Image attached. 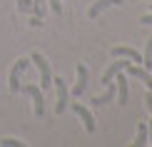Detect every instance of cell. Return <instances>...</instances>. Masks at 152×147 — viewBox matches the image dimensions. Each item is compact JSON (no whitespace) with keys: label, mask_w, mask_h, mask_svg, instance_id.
I'll list each match as a JSON object with an SVG mask.
<instances>
[{"label":"cell","mask_w":152,"mask_h":147,"mask_svg":"<svg viewBox=\"0 0 152 147\" xmlns=\"http://www.w3.org/2000/svg\"><path fill=\"white\" fill-rule=\"evenodd\" d=\"M18 10L20 12H33V0H18Z\"/></svg>","instance_id":"9a60e30c"},{"label":"cell","mask_w":152,"mask_h":147,"mask_svg":"<svg viewBox=\"0 0 152 147\" xmlns=\"http://www.w3.org/2000/svg\"><path fill=\"white\" fill-rule=\"evenodd\" d=\"M72 112L82 120V125H85V130H87V132H95V117H92V112L87 110L85 105H80V102H72Z\"/></svg>","instance_id":"52a82bcc"},{"label":"cell","mask_w":152,"mask_h":147,"mask_svg":"<svg viewBox=\"0 0 152 147\" xmlns=\"http://www.w3.org/2000/svg\"><path fill=\"white\" fill-rule=\"evenodd\" d=\"M48 3H50V10L55 15H62V0H48Z\"/></svg>","instance_id":"2e32d148"},{"label":"cell","mask_w":152,"mask_h":147,"mask_svg":"<svg viewBox=\"0 0 152 147\" xmlns=\"http://www.w3.org/2000/svg\"><path fill=\"white\" fill-rule=\"evenodd\" d=\"M150 3H152V0H150Z\"/></svg>","instance_id":"44dd1931"},{"label":"cell","mask_w":152,"mask_h":147,"mask_svg":"<svg viewBox=\"0 0 152 147\" xmlns=\"http://www.w3.org/2000/svg\"><path fill=\"white\" fill-rule=\"evenodd\" d=\"M30 62H35L37 72H40V90H42V92L50 90V85H53V70H50V62H48L40 53H33V55H30Z\"/></svg>","instance_id":"6da1fadb"},{"label":"cell","mask_w":152,"mask_h":147,"mask_svg":"<svg viewBox=\"0 0 152 147\" xmlns=\"http://www.w3.org/2000/svg\"><path fill=\"white\" fill-rule=\"evenodd\" d=\"M125 75H127V78L140 80V82H145V87L152 92V72H150V70H145L142 65H137V62H127V67H125Z\"/></svg>","instance_id":"277c9868"},{"label":"cell","mask_w":152,"mask_h":147,"mask_svg":"<svg viewBox=\"0 0 152 147\" xmlns=\"http://www.w3.org/2000/svg\"><path fill=\"white\" fill-rule=\"evenodd\" d=\"M115 82H107V90L102 92V95H97V97H92V105L95 107H102V105H107V102H112L115 100Z\"/></svg>","instance_id":"7c38bea8"},{"label":"cell","mask_w":152,"mask_h":147,"mask_svg":"<svg viewBox=\"0 0 152 147\" xmlns=\"http://www.w3.org/2000/svg\"><path fill=\"white\" fill-rule=\"evenodd\" d=\"M127 62H130V60H125V57H117V60H115L110 67L105 70V75H102V85L112 82V78H115V75L120 72V70H125V67H127Z\"/></svg>","instance_id":"8fae6325"},{"label":"cell","mask_w":152,"mask_h":147,"mask_svg":"<svg viewBox=\"0 0 152 147\" xmlns=\"http://www.w3.org/2000/svg\"><path fill=\"white\" fill-rule=\"evenodd\" d=\"M20 90L25 92V95H30L33 97V105H35V115L37 117H42L45 115V95H42V90H40V85H20Z\"/></svg>","instance_id":"7a4b0ae2"},{"label":"cell","mask_w":152,"mask_h":147,"mask_svg":"<svg viewBox=\"0 0 152 147\" xmlns=\"http://www.w3.org/2000/svg\"><path fill=\"white\" fill-rule=\"evenodd\" d=\"M150 142V135H147V122H140L137 125V135H135V147H142V145H147Z\"/></svg>","instance_id":"4fadbf2b"},{"label":"cell","mask_w":152,"mask_h":147,"mask_svg":"<svg viewBox=\"0 0 152 147\" xmlns=\"http://www.w3.org/2000/svg\"><path fill=\"white\" fill-rule=\"evenodd\" d=\"M87 82H90V75H87V67H85V65L80 62V65H77V82H75V87H72V95H75V97H80V95L87 90Z\"/></svg>","instance_id":"30bf717a"},{"label":"cell","mask_w":152,"mask_h":147,"mask_svg":"<svg viewBox=\"0 0 152 147\" xmlns=\"http://www.w3.org/2000/svg\"><path fill=\"white\" fill-rule=\"evenodd\" d=\"M147 135H150V145H152V120H147Z\"/></svg>","instance_id":"ffe728a7"},{"label":"cell","mask_w":152,"mask_h":147,"mask_svg":"<svg viewBox=\"0 0 152 147\" xmlns=\"http://www.w3.org/2000/svg\"><path fill=\"white\" fill-rule=\"evenodd\" d=\"M110 53H112V57H125V60H130V62H142V55L137 53L135 48H127V45H117V48H112Z\"/></svg>","instance_id":"9c48e42d"},{"label":"cell","mask_w":152,"mask_h":147,"mask_svg":"<svg viewBox=\"0 0 152 147\" xmlns=\"http://www.w3.org/2000/svg\"><path fill=\"white\" fill-rule=\"evenodd\" d=\"M145 105H147V110H150V115H152V92L147 90V95H145Z\"/></svg>","instance_id":"ac0fdd59"},{"label":"cell","mask_w":152,"mask_h":147,"mask_svg":"<svg viewBox=\"0 0 152 147\" xmlns=\"http://www.w3.org/2000/svg\"><path fill=\"white\" fill-rule=\"evenodd\" d=\"M33 12H35V18L45 15V0H33Z\"/></svg>","instance_id":"5bb4252c"},{"label":"cell","mask_w":152,"mask_h":147,"mask_svg":"<svg viewBox=\"0 0 152 147\" xmlns=\"http://www.w3.org/2000/svg\"><path fill=\"white\" fill-rule=\"evenodd\" d=\"M125 0H95L90 5V10H87V18L95 20V18H100V12H105L107 8H112V5H122Z\"/></svg>","instance_id":"ba28073f"},{"label":"cell","mask_w":152,"mask_h":147,"mask_svg":"<svg viewBox=\"0 0 152 147\" xmlns=\"http://www.w3.org/2000/svg\"><path fill=\"white\" fill-rule=\"evenodd\" d=\"M140 23H142V25H152V10L147 12V15H142V18H140Z\"/></svg>","instance_id":"d6986e66"},{"label":"cell","mask_w":152,"mask_h":147,"mask_svg":"<svg viewBox=\"0 0 152 147\" xmlns=\"http://www.w3.org/2000/svg\"><path fill=\"white\" fill-rule=\"evenodd\" d=\"M55 92H58V102H55V115H62L67 110V82L62 78H53Z\"/></svg>","instance_id":"5b68a950"},{"label":"cell","mask_w":152,"mask_h":147,"mask_svg":"<svg viewBox=\"0 0 152 147\" xmlns=\"http://www.w3.org/2000/svg\"><path fill=\"white\" fill-rule=\"evenodd\" d=\"M28 65H30L28 57H20V60L12 65L10 78H8V90H10V92H20V75L25 72V70H28Z\"/></svg>","instance_id":"3957f363"},{"label":"cell","mask_w":152,"mask_h":147,"mask_svg":"<svg viewBox=\"0 0 152 147\" xmlns=\"http://www.w3.org/2000/svg\"><path fill=\"white\" fill-rule=\"evenodd\" d=\"M115 95H117V102L120 105H127V100H130V87H127V75H125V70H120V72L115 75Z\"/></svg>","instance_id":"8992f818"},{"label":"cell","mask_w":152,"mask_h":147,"mask_svg":"<svg viewBox=\"0 0 152 147\" xmlns=\"http://www.w3.org/2000/svg\"><path fill=\"white\" fill-rule=\"evenodd\" d=\"M0 145H3V147H20L23 142H20V140H12V137H5V140H0Z\"/></svg>","instance_id":"e0dca14e"}]
</instances>
